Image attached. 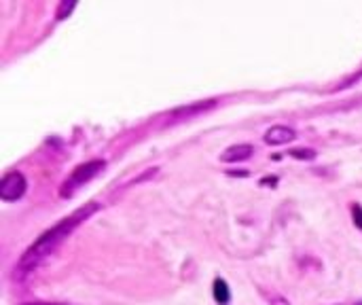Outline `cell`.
Segmentation results:
<instances>
[{"label":"cell","instance_id":"1","mask_svg":"<svg viewBox=\"0 0 362 305\" xmlns=\"http://www.w3.org/2000/svg\"><path fill=\"white\" fill-rule=\"evenodd\" d=\"M98 208H100V206H98L95 202H89V204H85L83 208L74 210L70 217L62 219L55 227L47 229V231H45V234H42V236H40V238L21 255V259H19L15 272H17L19 276H25V274L34 272L49 255H53V253L66 242L68 236L74 234V229H78L91 214H95Z\"/></svg>","mask_w":362,"mask_h":305},{"label":"cell","instance_id":"2","mask_svg":"<svg viewBox=\"0 0 362 305\" xmlns=\"http://www.w3.org/2000/svg\"><path fill=\"white\" fill-rule=\"evenodd\" d=\"M106 168V161L104 159H91L87 163H81L72 170V174L64 180L62 189H59V195L62 197H72L85 183L93 180L102 170Z\"/></svg>","mask_w":362,"mask_h":305},{"label":"cell","instance_id":"3","mask_svg":"<svg viewBox=\"0 0 362 305\" xmlns=\"http://www.w3.org/2000/svg\"><path fill=\"white\" fill-rule=\"evenodd\" d=\"M28 191V180L21 172L13 170L6 172L0 180V200L2 202H17L25 195Z\"/></svg>","mask_w":362,"mask_h":305},{"label":"cell","instance_id":"4","mask_svg":"<svg viewBox=\"0 0 362 305\" xmlns=\"http://www.w3.org/2000/svg\"><path fill=\"white\" fill-rule=\"evenodd\" d=\"M297 134L295 130L286 127V125H274L265 132V142L267 144H274V146H280V144H286L291 140H295Z\"/></svg>","mask_w":362,"mask_h":305},{"label":"cell","instance_id":"5","mask_svg":"<svg viewBox=\"0 0 362 305\" xmlns=\"http://www.w3.org/2000/svg\"><path fill=\"white\" fill-rule=\"evenodd\" d=\"M255 155V146L252 144H233L229 146L223 155H221V161L225 163H235V161H246Z\"/></svg>","mask_w":362,"mask_h":305},{"label":"cell","instance_id":"6","mask_svg":"<svg viewBox=\"0 0 362 305\" xmlns=\"http://www.w3.org/2000/svg\"><path fill=\"white\" fill-rule=\"evenodd\" d=\"M216 104V100H208V102H197V104H193V106H185V108H178V110H174V119H189V117H193V115H197V113H206L208 108H212Z\"/></svg>","mask_w":362,"mask_h":305},{"label":"cell","instance_id":"7","mask_svg":"<svg viewBox=\"0 0 362 305\" xmlns=\"http://www.w3.org/2000/svg\"><path fill=\"white\" fill-rule=\"evenodd\" d=\"M212 293H214V301H216L218 305H229V301H231L229 284H227L223 278H216V280H214V289H212Z\"/></svg>","mask_w":362,"mask_h":305},{"label":"cell","instance_id":"8","mask_svg":"<svg viewBox=\"0 0 362 305\" xmlns=\"http://www.w3.org/2000/svg\"><path fill=\"white\" fill-rule=\"evenodd\" d=\"M288 155L291 157H295V159H305V161H312V159H316V151L314 149H293V151H288Z\"/></svg>","mask_w":362,"mask_h":305},{"label":"cell","instance_id":"9","mask_svg":"<svg viewBox=\"0 0 362 305\" xmlns=\"http://www.w3.org/2000/svg\"><path fill=\"white\" fill-rule=\"evenodd\" d=\"M74 6H76L74 2H62V4H59V8H57V13H55V19H57V21L66 19V17L72 13V8H74Z\"/></svg>","mask_w":362,"mask_h":305},{"label":"cell","instance_id":"10","mask_svg":"<svg viewBox=\"0 0 362 305\" xmlns=\"http://www.w3.org/2000/svg\"><path fill=\"white\" fill-rule=\"evenodd\" d=\"M263 297H265L272 305H291L282 295H278V293H267V291H263Z\"/></svg>","mask_w":362,"mask_h":305},{"label":"cell","instance_id":"11","mask_svg":"<svg viewBox=\"0 0 362 305\" xmlns=\"http://www.w3.org/2000/svg\"><path fill=\"white\" fill-rule=\"evenodd\" d=\"M352 217H354V225L362 229V206L361 204H352Z\"/></svg>","mask_w":362,"mask_h":305},{"label":"cell","instance_id":"12","mask_svg":"<svg viewBox=\"0 0 362 305\" xmlns=\"http://www.w3.org/2000/svg\"><path fill=\"white\" fill-rule=\"evenodd\" d=\"M21 305H68V304H53V301H28V304Z\"/></svg>","mask_w":362,"mask_h":305},{"label":"cell","instance_id":"13","mask_svg":"<svg viewBox=\"0 0 362 305\" xmlns=\"http://www.w3.org/2000/svg\"><path fill=\"white\" fill-rule=\"evenodd\" d=\"M354 305H362V301H358V304H354Z\"/></svg>","mask_w":362,"mask_h":305}]
</instances>
